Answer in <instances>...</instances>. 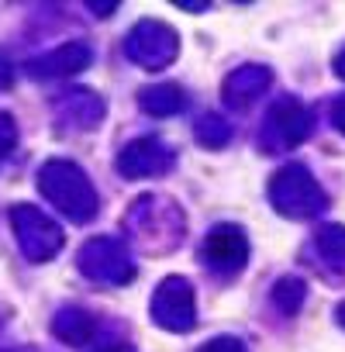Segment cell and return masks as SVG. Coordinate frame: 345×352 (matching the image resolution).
<instances>
[{
    "label": "cell",
    "mask_w": 345,
    "mask_h": 352,
    "mask_svg": "<svg viewBox=\"0 0 345 352\" xmlns=\"http://www.w3.org/2000/svg\"><path fill=\"white\" fill-rule=\"evenodd\" d=\"M38 190L76 225H87V221L97 218V208H100L97 187L90 184V176L69 159H49L42 166Z\"/></svg>",
    "instance_id": "1"
},
{
    "label": "cell",
    "mask_w": 345,
    "mask_h": 352,
    "mask_svg": "<svg viewBox=\"0 0 345 352\" xmlns=\"http://www.w3.org/2000/svg\"><path fill=\"white\" fill-rule=\"evenodd\" d=\"M124 228L145 249H177L183 239L187 218L169 197L145 194L124 211Z\"/></svg>",
    "instance_id": "2"
},
{
    "label": "cell",
    "mask_w": 345,
    "mask_h": 352,
    "mask_svg": "<svg viewBox=\"0 0 345 352\" xmlns=\"http://www.w3.org/2000/svg\"><path fill=\"white\" fill-rule=\"evenodd\" d=\"M266 194H269V204L283 214V218H318L324 208H328V197L321 190V184L314 180V173L300 162H290L283 169H276L266 184Z\"/></svg>",
    "instance_id": "3"
},
{
    "label": "cell",
    "mask_w": 345,
    "mask_h": 352,
    "mask_svg": "<svg viewBox=\"0 0 345 352\" xmlns=\"http://www.w3.org/2000/svg\"><path fill=\"white\" fill-rule=\"evenodd\" d=\"M76 266L87 280L104 283V287H121V283H131V276H135V259H131L128 245L111 235H97V239L83 242Z\"/></svg>",
    "instance_id": "4"
},
{
    "label": "cell",
    "mask_w": 345,
    "mask_h": 352,
    "mask_svg": "<svg viewBox=\"0 0 345 352\" xmlns=\"http://www.w3.org/2000/svg\"><path fill=\"white\" fill-rule=\"evenodd\" d=\"M314 131V111L307 104H300L297 97H280L266 118H263V131L259 142L263 148H297L304 138H311Z\"/></svg>",
    "instance_id": "5"
},
{
    "label": "cell",
    "mask_w": 345,
    "mask_h": 352,
    "mask_svg": "<svg viewBox=\"0 0 345 352\" xmlns=\"http://www.w3.org/2000/svg\"><path fill=\"white\" fill-rule=\"evenodd\" d=\"M124 56L135 66H142V69H166L172 59L180 56V35L172 32L169 25L155 21V18H145V21H138L128 32Z\"/></svg>",
    "instance_id": "6"
},
{
    "label": "cell",
    "mask_w": 345,
    "mask_h": 352,
    "mask_svg": "<svg viewBox=\"0 0 345 352\" xmlns=\"http://www.w3.org/2000/svg\"><path fill=\"white\" fill-rule=\"evenodd\" d=\"M152 321L166 331H190L197 324L194 283L183 276H166L152 294Z\"/></svg>",
    "instance_id": "7"
},
{
    "label": "cell",
    "mask_w": 345,
    "mask_h": 352,
    "mask_svg": "<svg viewBox=\"0 0 345 352\" xmlns=\"http://www.w3.org/2000/svg\"><path fill=\"white\" fill-rule=\"evenodd\" d=\"M11 221H14V235L21 242V252L32 263H49L63 249V228L45 211H38L32 204H21V208L11 211Z\"/></svg>",
    "instance_id": "8"
},
{
    "label": "cell",
    "mask_w": 345,
    "mask_h": 352,
    "mask_svg": "<svg viewBox=\"0 0 345 352\" xmlns=\"http://www.w3.org/2000/svg\"><path fill=\"white\" fill-rule=\"evenodd\" d=\"M177 166V152H172L162 138L155 135H145V138H135L128 142L121 152H118V173L124 180H145V176H162Z\"/></svg>",
    "instance_id": "9"
},
{
    "label": "cell",
    "mask_w": 345,
    "mask_h": 352,
    "mask_svg": "<svg viewBox=\"0 0 345 352\" xmlns=\"http://www.w3.org/2000/svg\"><path fill=\"white\" fill-rule=\"evenodd\" d=\"M204 263L218 276H235L249 263V239L238 225H214L204 239Z\"/></svg>",
    "instance_id": "10"
},
{
    "label": "cell",
    "mask_w": 345,
    "mask_h": 352,
    "mask_svg": "<svg viewBox=\"0 0 345 352\" xmlns=\"http://www.w3.org/2000/svg\"><path fill=\"white\" fill-rule=\"evenodd\" d=\"M56 111L66 124H73L76 131H93L104 121V100L87 90V87H69L56 97Z\"/></svg>",
    "instance_id": "11"
},
{
    "label": "cell",
    "mask_w": 345,
    "mask_h": 352,
    "mask_svg": "<svg viewBox=\"0 0 345 352\" xmlns=\"http://www.w3.org/2000/svg\"><path fill=\"white\" fill-rule=\"evenodd\" d=\"M93 63V49L87 42H66L45 56H38L32 63V73L42 76V80H59V76H76L83 73L87 66Z\"/></svg>",
    "instance_id": "12"
},
{
    "label": "cell",
    "mask_w": 345,
    "mask_h": 352,
    "mask_svg": "<svg viewBox=\"0 0 345 352\" xmlns=\"http://www.w3.org/2000/svg\"><path fill=\"white\" fill-rule=\"evenodd\" d=\"M269 87H273V69L269 66H259V63H249V66H238L235 73H228V80H225V100L232 107H249Z\"/></svg>",
    "instance_id": "13"
},
{
    "label": "cell",
    "mask_w": 345,
    "mask_h": 352,
    "mask_svg": "<svg viewBox=\"0 0 345 352\" xmlns=\"http://www.w3.org/2000/svg\"><path fill=\"white\" fill-rule=\"evenodd\" d=\"M311 252L328 276L345 280V225H321L311 239Z\"/></svg>",
    "instance_id": "14"
},
{
    "label": "cell",
    "mask_w": 345,
    "mask_h": 352,
    "mask_svg": "<svg viewBox=\"0 0 345 352\" xmlns=\"http://www.w3.org/2000/svg\"><path fill=\"white\" fill-rule=\"evenodd\" d=\"M52 331H56L63 342H69V345H87V342L93 338V331H97V321H93V314H90L87 307L69 304V307H63V311L52 318Z\"/></svg>",
    "instance_id": "15"
},
{
    "label": "cell",
    "mask_w": 345,
    "mask_h": 352,
    "mask_svg": "<svg viewBox=\"0 0 345 352\" xmlns=\"http://www.w3.org/2000/svg\"><path fill=\"white\" fill-rule=\"evenodd\" d=\"M183 90L177 83H152L138 94V107L152 118H169V114H180L183 111Z\"/></svg>",
    "instance_id": "16"
},
{
    "label": "cell",
    "mask_w": 345,
    "mask_h": 352,
    "mask_svg": "<svg viewBox=\"0 0 345 352\" xmlns=\"http://www.w3.org/2000/svg\"><path fill=\"white\" fill-rule=\"evenodd\" d=\"M269 300H273V307H276L283 318H293V314L304 307V300H307V283L297 280V276H283V280L273 283Z\"/></svg>",
    "instance_id": "17"
},
{
    "label": "cell",
    "mask_w": 345,
    "mask_h": 352,
    "mask_svg": "<svg viewBox=\"0 0 345 352\" xmlns=\"http://www.w3.org/2000/svg\"><path fill=\"white\" fill-rule=\"evenodd\" d=\"M194 138H197L204 148H225L228 138H232V124H228L221 114L208 111V114H201V118L194 121Z\"/></svg>",
    "instance_id": "18"
},
{
    "label": "cell",
    "mask_w": 345,
    "mask_h": 352,
    "mask_svg": "<svg viewBox=\"0 0 345 352\" xmlns=\"http://www.w3.org/2000/svg\"><path fill=\"white\" fill-rule=\"evenodd\" d=\"M14 142H18V131H14V121H11L8 114H0V159H8V155H11V148H14Z\"/></svg>",
    "instance_id": "19"
},
{
    "label": "cell",
    "mask_w": 345,
    "mask_h": 352,
    "mask_svg": "<svg viewBox=\"0 0 345 352\" xmlns=\"http://www.w3.org/2000/svg\"><path fill=\"white\" fill-rule=\"evenodd\" d=\"M197 352H249L238 338H232V335H221V338H211L208 345H201Z\"/></svg>",
    "instance_id": "20"
},
{
    "label": "cell",
    "mask_w": 345,
    "mask_h": 352,
    "mask_svg": "<svg viewBox=\"0 0 345 352\" xmlns=\"http://www.w3.org/2000/svg\"><path fill=\"white\" fill-rule=\"evenodd\" d=\"M328 121H331V124H335V128L345 135V94H338V97L328 104Z\"/></svg>",
    "instance_id": "21"
},
{
    "label": "cell",
    "mask_w": 345,
    "mask_h": 352,
    "mask_svg": "<svg viewBox=\"0 0 345 352\" xmlns=\"http://www.w3.org/2000/svg\"><path fill=\"white\" fill-rule=\"evenodd\" d=\"M331 66H335V76H338V80H345V45L338 49V56H335V63H331Z\"/></svg>",
    "instance_id": "22"
},
{
    "label": "cell",
    "mask_w": 345,
    "mask_h": 352,
    "mask_svg": "<svg viewBox=\"0 0 345 352\" xmlns=\"http://www.w3.org/2000/svg\"><path fill=\"white\" fill-rule=\"evenodd\" d=\"M177 8H183V11H204L208 0H194V4H190V0H177Z\"/></svg>",
    "instance_id": "23"
},
{
    "label": "cell",
    "mask_w": 345,
    "mask_h": 352,
    "mask_svg": "<svg viewBox=\"0 0 345 352\" xmlns=\"http://www.w3.org/2000/svg\"><path fill=\"white\" fill-rule=\"evenodd\" d=\"M90 8H93V14H100V18H104V14H114V11H118V4H90Z\"/></svg>",
    "instance_id": "24"
},
{
    "label": "cell",
    "mask_w": 345,
    "mask_h": 352,
    "mask_svg": "<svg viewBox=\"0 0 345 352\" xmlns=\"http://www.w3.org/2000/svg\"><path fill=\"white\" fill-rule=\"evenodd\" d=\"M335 314H338V324H342V328H345V300H342V304H338V311H335Z\"/></svg>",
    "instance_id": "25"
},
{
    "label": "cell",
    "mask_w": 345,
    "mask_h": 352,
    "mask_svg": "<svg viewBox=\"0 0 345 352\" xmlns=\"http://www.w3.org/2000/svg\"><path fill=\"white\" fill-rule=\"evenodd\" d=\"M104 352H131V349H121V345H118V349H104Z\"/></svg>",
    "instance_id": "26"
}]
</instances>
